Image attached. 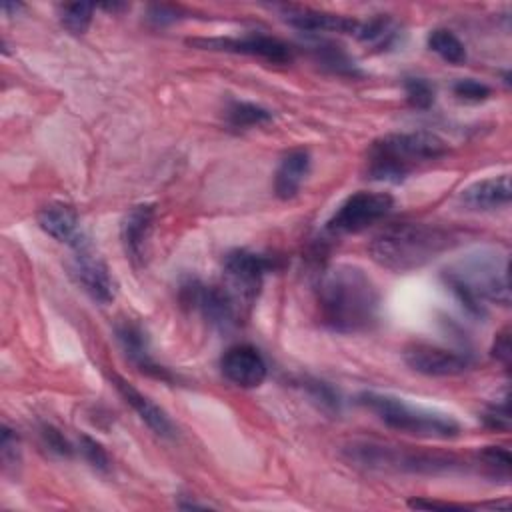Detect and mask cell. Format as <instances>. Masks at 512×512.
<instances>
[{
  "instance_id": "19",
  "label": "cell",
  "mask_w": 512,
  "mask_h": 512,
  "mask_svg": "<svg viewBox=\"0 0 512 512\" xmlns=\"http://www.w3.org/2000/svg\"><path fill=\"white\" fill-rule=\"evenodd\" d=\"M310 170V154L304 148L290 150L278 164L274 176V192L282 200H290L298 194L306 174Z\"/></svg>"
},
{
  "instance_id": "25",
  "label": "cell",
  "mask_w": 512,
  "mask_h": 512,
  "mask_svg": "<svg viewBox=\"0 0 512 512\" xmlns=\"http://www.w3.org/2000/svg\"><path fill=\"white\" fill-rule=\"evenodd\" d=\"M478 460L482 462V466L486 470H490L492 476L508 478L510 466H512V458H510V452L506 448H502V446H486L484 450H480Z\"/></svg>"
},
{
  "instance_id": "22",
  "label": "cell",
  "mask_w": 512,
  "mask_h": 512,
  "mask_svg": "<svg viewBox=\"0 0 512 512\" xmlns=\"http://www.w3.org/2000/svg\"><path fill=\"white\" fill-rule=\"evenodd\" d=\"M226 118L232 128L246 130V128L268 124L272 120V114L266 108L252 102H232L230 108L226 110Z\"/></svg>"
},
{
  "instance_id": "18",
  "label": "cell",
  "mask_w": 512,
  "mask_h": 512,
  "mask_svg": "<svg viewBox=\"0 0 512 512\" xmlns=\"http://www.w3.org/2000/svg\"><path fill=\"white\" fill-rule=\"evenodd\" d=\"M116 336L124 348V352L128 354V358L146 374L154 376V378H160V380H166L170 382L172 376L168 374L166 368L158 366L150 354H148V344H146V336L142 332V328L134 322H122L116 326Z\"/></svg>"
},
{
  "instance_id": "13",
  "label": "cell",
  "mask_w": 512,
  "mask_h": 512,
  "mask_svg": "<svg viewBox=\"0 0 512 512\" xmlns=\"http://www.w3.org/2000/svg\"><path fill=\"white\" fill-rule=\"evenodd\" d=\"M220 370L224 378L238 388H258L268 374L262 354L250 344L228 348L220 360Z\"/></svg>"
},
{
  "instance_id": "12",
  "label": "cell",
  "mask_w": 512,
  "mask_h": 512,
  "mask_svg": "<svg viewBox=\"0 0 512 512\" xmlns=\"http://www.w3.org/2000/svg\"><path fill=\"white\" fill-rule=\"evenodd\" d=\"M184 300L192 304L196 310H200L210 324L222 330L236 326L238 314L242 312L222 286H204L192 282L184 286Z\"/></svg>"
},
{
  "instance_id": "6",
  "label": "cell",
  "mask_w": 512,
  "mask_h": 512,
  "mask_svg": "<svg viewBox=\"0 0 512 512\" xmlns=\"http://www.w3.org/2000/svg\"><path fill=\"white\" fill-rule=\"evenodd\" d=\"M358 402L370 412H374L388 428L410 436L446 440L458 436L460 432L458 422L450 414L414 406L390 394L362 392L358 396Z\"/></svg>"
},
{
  "instance_id": "11",
  "label": "cell",
  "mask_w": 512,
  "mask_h": 512,
  "mask_svg": "<svg viewBox=\"0 0 512 512\" xmlns=\"http://www.w3.org/2000/svg\"><path fill=\"white\" fill-rule=\"evenodd\" d=\"M404 362L424 376H456L470 366V358L466 354L424 342L410 344L404 350Z\"/></svg>"
},
{
  "instance_id": "28",
  "label": "cell",
  "mask_w": 512,
  "mask_h": 512,
  "mask_svg": "<svg viewBox=\"0 0 512 512\" xmlns=\"http://www.w3.org/2000/svg\"><path fill=\"white\" fill-rule=\"evenodd\" d=\"M454 94L464 102H482L490 96V88L472 78H462L454 84Z\"/></svg>"
},
{
  "instance_id": "21",
  "label": "cell",
  "mask_w": 512,
  "mask_h": 512,
  "mask_svg": "<svg viewBox=\"0 0 512 512\" xmlns=\"http://www.w3.org/2000/svg\"><path fill=\"white\" fill-rule=\"evenodd\" d=\"M428 48L436 52L444 62L448 64H462L466 60V48L460 42V38L446 30V28H436L428 36Z\"/></svg>"
},
{
  "instance_id": "32",
  "label": "cell",
  "mask_w": 512,
  "mask_h": 512,
  "mask_svg": "<svg viewBox=\"0 0 512 512\" xmlns=\"http://www.w3.org/2000/svg\"><path fill=\"white\" fill-rule=\"evenodd\" d=\"M492 356L500 360L504 366L510 364V328H502L492 344Z\"/></svg>"
},
{
  "instance_id": "5",
  "label": "cell",
  "mask_w": 512,
  "mask_h": 512,
  "mask_svg": "<svg viewBox=\"0 0 512 512\" xmlns=\"http://www.w3.org/2000/svg\"><path fill=\"white\" fill-rule=\"evenodd\" d=\"M342 452L348 462L380 472L440 474L450 472L460 464L452 454L416 450L410 446H396L376 440H354L344 446Z\"/></svg>"
},
{
  "instance_id": "4",
  "label": "cell",
  "mask_w": 512,
  "mask_h": 512,
  "mask_svg": "<svg viewBox=\"0 0 512 512\" xmlns=\"http://www.w3.org/2000/svg\"><path fill=\"white\" fill-rule=\"evenodd\" d=\"M448 144L432 132L388 134L376 140L368 152V176L372 180L400 182L416 166L442 158Z\"/></svg>"
},
{
  "instance_id": "33",
  "label": "cell",
  "mask_w": 512,
  "mask_h": 512,
  "mask_svg": "<svg viewBox=\"0 0 512 512\" xmlns=\"http://www.w3.org/2000/svg\"><path fill=\"white\" fill-rule=\"evenodd\" d=\"M410 508H432V510H452V508H462L458 504H450V502H436V500H410L408 502Z\"/></svg>"
},
{
  "instance_id": "16",
  "label": "cell",
  "mask_w": 512,
  "mask_h": 512,
  "mask_svg": "<svg viewBox=\"0 0 512 512\" xmlns=\"http://www.w3.org/2000/svg\"><path fill=\"white\" fill-rule=\"evenodd\" d=\"M38 224L48 236H52L58 242L70 244V246L78 244L84 238L78 228V214L74 212L72 206L62 204V202L44 206L38 212Z\"/></svg>"
},
{
  "instance_id": "17",
  "label": "cell",
  "mask_w": 512,
  "mask_h": 512,
  "mask_svg": "<svg viewBox=\"0 0 512 512\" xmlns=\"http://www.w3.org/2000/svg\"><path fill=\"white\" fill-rule=\"evenodd\" d=\"M152 220H154V206L140 204V206H134L122 222L120 236H122L124 252L134 262L144 260V246L152 228Z\"/></svg>"
},
{
  "instance_id": "8",
  "label": "cell",
  "mask_w": 512,
  "mask_h": 512,
  "mask_svg": "<svg viewBox=\"0 0 512 512\" xmlns=\"http://www.w3.org/2000/svg\"><path fill=\"white\" fill-rule=\"evenodd\" d=\"M392 206L394 200L386 192H356L338 206L326 228L334 234H356L382 220Z\"/></svg>"
},
{
  "instance_id": "2",
  "label": "cell",
  "mask_w": 512,
  "mask_h": 512,
  "mask_svg": "<svg viewBox=\"0 0 512 512\" xmlns=\"http://www.w3.org/2000/svg\"><path fill=\"white\" fill-rule=\"evenodd\" d=\"M458 244L454 230L426 222H398L374 236L368 250L374 262L392 270L420 268Z\"/></svg>"
},
{
  "instance_id": "23",
  "label": "cell",
  "mask_w": 512,
  "mask_h": 512,
  "mask_svg": "<svg viewBox=\"0 0 512 512\" xmlns=\"http://www.w3.org/2000/svg\"><path fill=\"white\" fill-rule=\"evenodd\" d=\"M92 12H94V6L88 2L62 4L60 6V22L70 34L80 36L88 30V26L92 22Z\"/></svg>"
},
{
  "instance_id": "34",
  "label": "cell",
  "mask_w": 512,
  "mask_h": 512,
  "mask_svg": "<svg viewBox=\"0 0 512 512\" xmlns=\"http://www.w3.org/2000/svg\"><path fill=\"white\" fill-rule=\"evenodd\" d=\"M150 18L158 24H166V22H172L176 20V12L168 6H152L150 8Z\"/></svg>"
},
{
  "instance_id": "27",
  "label": "cell",
  "mask_w": 512,
  "mask_h": 512,
  "mask_svg": "<svg viewBox=\"0 0 512 512\" xmlns=\"http://www.w3.org/2000/svg\"><path fill=\"white\" fill-rule=\"evenodd\" d=\"M80 450H82L86 462L94 470H98V472H108L110 470V458H108V454H106V450L100 442H96L90 436H82L80 438Z\"/></svg>"
},
{
  "instance_id": "20",
  "label": "cell",
  "mask_w": 512,
  "mask_h": 512,
  "mask_svg": "<svg viewBox=\"0 0 512 512\" xmlns=\"http://www.w3.org/2000/svg\"><path fill=\"white\" fill-rule=\"evenodd\" d=\"M462 204L472 210H494L510 202V180L506 174L486 178L462 190Z\"/></svg>"
},
{
  "instance_id": "9",
  "label": "cell",
  "mask_w": 512,
  "mask_h": 512,
  "mask_svg": "<svg viewBox=\"0 0 512 512\" xmlns=\"http://www.w3.org/2000/svg\"><path fill=\"white\" fill-rule=\"evenodd\" d=\"M70 274L74 282L98 304H108L114 300V282L110 278L108 266L104 260L90 248V244L82 238L72 246Z\"/></svg>"
},
{
  "instance_id": "24",
  "label": "cell",
  "mask_w": 512,
  "mask_h": 512,
  "mask_svg": "<svg viewBox=\"0 0 512 512\" xmlns=\"http://www.w3.org/2000/svg\"><path fill=\"white\" fill-rule=\"evenodd\" d=\"M356 38H360L366 44L388 46L390 40L394 38V26L388 18H372V20L360 22Z\"/></svg>"
},
{
  "instance_id": "7",
  "label": "cell",
  "mask_w": 512,
  "mask_h": 512,
  "mask_svg": "<svg viewBox=\"0 0 512 512\" xmlns=\"http://www.w3.org/2000/svg\"><path fill=\"white\" fill-rule=\"evenodd\" d=\"M268 266L270 262L264 256L248 250H232L224 256L222 288L228 292V296L236 302L240 310L254 304Z\"/></svg>"
},
{
  "instance_id": "14",
  "label": "cell",
  "mask_w": 512,
  "mask_h": 512,
  "mask_svg": "<svg viewBox=\"0 0 512 512\" xmlns=\"http://www.w3.org/2000/svg\"><path fill=\"white\" fill-rule=\"evenodd\" d=\"M112 384L116 386L118 394L124 398L126 404L132 406V410L140 416V420L158 436L162 438H172L176 434V428L172 424V420L168 418V414L158 406L154 404L148 396H144L140 390H136L128 380H124L122 376L118 374H112L110 376Z\"/></svg>"
},
{
  "instance_id": "30",
  "label": "cell",
  "mask_w": 512,
  "mask_h": 512,
  "mask_svg": "<svg viewBox=\"0 0 512 512\" xmlns=\"http://www.w3.org/2000/svg\"><path fill=\"white\" fill-rule=\"evenodd\" d=\"M486 426L494 430H508L510 428V410H508V398L504 396L500 402H494L484 412Z\"/></svg>"
},
{
  "instance_id": "31",
  "label": "cell",
  "mask_w": 512,
  "mask_h": 512,
  "mask_svg": "<svg viewBox=\"0 0 512 512\" xmlns=\"http://www.w3.org/2000/svg\"><path fill=\"white\" fill-rule=\"evenodd\" d=\"M0 452H2V464L4 468H12L20 462V450H18V438L16 434L8 428L2 426V440H0Z\"/></svg>"
},
{
  "instance_id": "1",
  "label": "cell",
  "mask_w": 512,
  "mask_h": 512,
  "mask_svg": "<svg viewBox=\"0 0 512 512\" xmlns=\"http://www.w3.org/2000/svg\"><path fill=\"white\" fill-rule=\"evenodd\" d=\"M318 308L328 328L344 334L362 332L378 320L380 292L362 268L336 264L320 278Z\"/></svg>"
},
{
  "instance_id": "29",
  "label": "cell",
  "mask_w": 512,
  "mask_h": 512,
  "mask_svg": "<svg viewBox=\"0 0 512 512\" xmlns=\"http://www.w3.org/2000/svg\"><path fill=\"white\" fill-rule=\"evenodd\" d=\"M40 438H42V444H44L50 452H54V454H58V456H70V454H72L70 442H68V440L64 438V434H62L60 430H56L54 426L44 424V426L40 428Z\"/></svg>"
},
{
  "instance_id": "15",
  "label": "cell",
  "mask_w": 512,
  "mask_h": 512,
  "mask_svg": "<svg viewBox=\"0 0 512 512\" xmlns=\"http://www.w3.org/2000/svg\"><path fill=\"white\" fill-rule=\"evenodd\" d=\"M282 12L286 22L302 32H344V34L356 36L360 28V20L356 18H346V16L330 14L322 10L286 6Z\"/></svg>"
},
{
  "instance_id": "10",
  "label": "cell",
  "mask_w": 512,
  "mask_h": 512,
  "mask_svg": "<svg viewBox=\"0 0 512 512\" xmlns=\"http://www.w3.org/2000/svg\"><path fill=\"white\" fill-rule=\"evenodd\" d=\"M190 44L206 50L210 48V50L256 56L274 64H288L292 60V48L286 42L272 36H264V34H248L240 38H200V40H190Z\"/></svg>"
},
{
  "instance_id": "3",
  "label": "cell",
  "mask_w": 512,
  "mask_h": 512,
  "mask_svg": "<svg viewBox=\"0 0 512 512\" xmlns=\"http://www.w3.org/2000/svg\"><path fill=\"white\" fill-rule=\"evenodd\" d=\"M444 282L470 312L482 314L484 302L510 304L508 256L504 252H472L444 270Z\"/></svg>"
},
{
  "instance_id": "26",
  "label": "cell",
  "mask_w": 512,
  "mask_h": 512,
  "mask_svg": "<svg viewBox=\"0 0 512 512\" xmlns=\"http://www.w3.org/2000/svg\"><path fill=\"white\" fill-rule=\"evenodd\" d=\"M406 100L414 108H430L434 102V86L426 78H406L404 80Z\"/></svg>"
}]
</instances>
